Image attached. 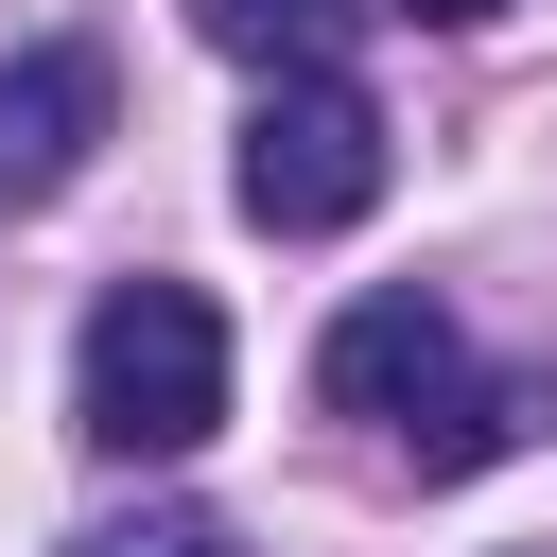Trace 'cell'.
Returning <instances> with one entry per match:
<instances>
[{"mask_svg": "<svg viewBox=\"0 0 557 557\" xmlns=\"http://www.w3.org/2000/svg\"><path fill=\"white\" fill-rule=\"evenodd\" d=\"M70 435L122 453V470H174L226 435V313L191 278H104L87 331H70Z\"/></svg>", "mask_w": 557, "mask_h": 557, "instance_id": "obj_1", "label": "cell"}, {"mask_svg": "<svg viewBox=\"0 0 557 557\" xmlns=\"http://www.w3.org/2000/svg\"><path fill=\"white\" fill-rule=\"evenodd\" d=\"M313 400H331V418L418 435V470H487V453L540 418V400L470 383V331H453L435 296H348V313H331V348H313Z\"/></svg>", "mask_w": 557, "mask_h": 557, "instance_id": "obj_2", "label": "cell"}, {"mask_svg": "<svg viewBox=\"0 0 557 557\" xmlns=\"http://www.w3.org/2000/svg\"><path fill=\"white\" fill-rule=\"evenodd\" d=\"M104 104H122V70H104L87 35H52V52H17V70H0V226H17V209H52V191L104 157Z\"/></svg>", "mask_w": 557, "mask_h": 557, "instance_id": "obj_4", "label": "cell"}, {"mask_svg": "<svg viewBox=\"0 0 557 557\" xmlns=\"http://www.w3.org/2000/svg\"><path fill=\"white\" fill-rule=\"evenodd\" d=\"M191 35H209V52H244L261 87H313V70H348L366 0H191Z\"/></svg>", "mask_w": 557, "mask_h": 557, "instance_id": "obj_5", "label": "cell"}, {"mask_svg": "<svg viewBox=\"0 0 557 557\" xmlns=\"http://www.w3.org/2000/svg\"><path fill=\"white\" fill-rule=\"evenodd\" d=\"M366 209H383V104H366L348 70L261 87V122H244V226L331 244V226H366Z\"/></svg>", "mask_w": 557, "mask_h": 557, "instance_id": "obj_3", "label": "cell"}, {"mask_svg": "<svg viewBox=\"0 0 557 557\" xmlns=\"http://www.w3.org/2000/svg\"><path fill=\"white\" fill-rule=\"evenodd\" d=\"M70 557H244L209 505H139V522H104V540H70Z\"/></svg>", "mask_w": 557, "mask_h": 557, "instance_id": "obj_6", "label": "cell"}, {"mask_svg": "<svg viewBox=\"0 0 557 557\" xmlns=\"http://www.w3.org/2000/svg\"><path fill=\"white\" fill-rule=\"evenodd\" d=\"M400 17H435V35H470V17H505V0H400Z\"/></svg>", "mask_w": 557, "mask_h": 557, "instance_id": "obj_7", "label": "cell"}]
</instances>
